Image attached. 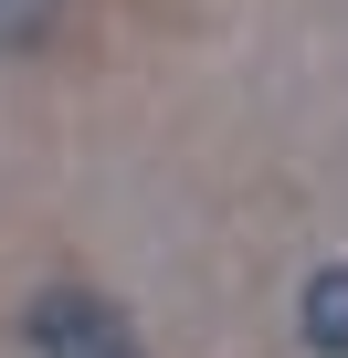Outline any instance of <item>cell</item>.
<instances>
[{
	"mask_svg": "<svg viewBox=\"0 0 348 358\" xmlns=\"http://www.w3.org/2000/svg\"><path fill=\"white\" fill-rule=\"evenodd\" d=\"M22 348L32 358H148L127 306L95 295V285H32L22 295Z\"/></svg>",
	"mask_w": 348,
	"mask_h": 358,
	"instance_id": "obj_1",
	"label": "cell"
},
{
	"mask_svg": "<svg viewBox=\"0 0 348 358\" xmlns=\"http://www.w3.org/2000/svg\"><path fill=\"white\" fill-rule=\"evenodd\" d=\"M295 337L316 358H348V264H316L306 295H295Z\"/></svg>",
	"mask_w": 348,
	"mask_h": 358,
	"instance_id": "obj_2",
	"label": "cell"
},
{
	"mask_svg": "<svg viewBox=\"0 0 348 358\" xmlns=\"http://www.w3.org/2000/svg\"><path fill=\"white\" fill-rule=\"evenodd\" d=\"M64 11L74 0H0V64H32L64 43Z\"/></svg>",
	"mask_w": 348,
	"mask_h": 358,
	"instance_id": "obj_3",
	"label": "cell"
}]
</instances>
